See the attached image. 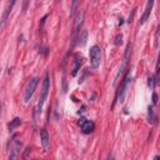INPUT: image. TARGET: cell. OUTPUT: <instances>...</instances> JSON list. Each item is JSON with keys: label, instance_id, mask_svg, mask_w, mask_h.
Returning a JSON list of instances; mask_svg holds the SVG:
<instances>
[{"label": "cell", "instance_id": "6da1fadb", "mask_svg": "<svg viewBox=\"0 0 160 160\" xmlns=\"http://www.w3.org/2000/svg\"><path fill=\"white\" fill-rule=\"evenodd\" d=\"M49 89H50V76H49V72H46L45 76H44V80H42V86H41V90H40L39 101H38V105L35 108V116L41 112L42 105H44V102L48 98V94H49Z\"/></svg>", "mask_w": 160, "mask_h": 160}, {"label": "cell", "instance_id": "7a4b0ae2", "mask_svg": "<svg viewBox=\"0 0 160 160\" xmlns=\"http://www.w3.org/2000/svg\"><path fill=\"white\" fill-rule=\"evenodd\" d=\"M89 56H90V64L94 69H96L100 65V59H101V52H100V48L98 45H94L90 48L89 51Z\"/></svg>", "mask_w": 160, "mask_h": 160}, {"label": "cell", "instance_id": "3957f363", "mask_svg": "<svg viewBox=\"0 0 160 160\" xmlns=\"http://www.w3.org/2000/svg\"><path fill=\"white\" fill-rule=\"evenodd\" d=\"M38 82H39V79L38 78H32L28 82V85L25 88V91H24V101L25 102H29L30 101V99H31V96H32V94H34V91L36 89Z\"/></svg>", "mask_w": 160, "mask_h": 160}, {"label": "cell", "instance_id": "277c9868", "mask_svg": "<svg viewBox=\"0 0 160 160\" xmlns=\"http://www.w3.org/2000/svg\"><path fill=\"white\" fill-rule=\"evenodd\" d=\"M130 81H131V76H130V74H128L124 78V80L121 81L120 86H119V90H118V94H116V100H119V101H122L124 100L125 91H126V88H128V85H129Z\"/></svg>", "mask_w": 160, "mask_h": 160}, {"label": "cell", "instance_id": "5b68a950", "mask_svg": "<svg viewBox=\"0 0 160 160\" xmlns=\"http://www.w3.org/2000/svg\"><path fill=\"white\" fill-rule=\"evenodd\" d=\"M79 126H80V129H81V131H82L84 134H90V132H92L94 129H95V124H94L91 120H88V119H85V118H81V119L79 120Z\"/></svg>", "mask_w": 160, "mask_h": 160}, {"label": "cell", "instance_id": "8992f818", "mask_svg": "<svg viewBox=\"0 0 160 160\" xmlns=\"http://www.w3.org/2000/svg\"><path fill=\"white\" fill-rule=\"evenodd\" d=\"M82 20H84V11L81 10V11L78 12V15L75 18V25H74V30H72V41L74 42H75L76 36H78V34L80 31V28L82 25Z\"/></svg>", "mask_w": 160, "mask_h": 160}, {"label": "cell", "instance_id": "52a82bcc", "mask_svg": "<svg viewBox=\"0 0 160 160\" xmlns=\"http://www.w3.org/2000/svg\"><path fill=\"white\" fill-rule=\"evenodd\" d=\"M15 2H16V0H9V1H8V4H6V6H5V9H4V12H2V16H1V26H4V24H5V21L8 20V18H9V15H10V12H11V10H12V8H14V5H15Z\"/></svg>", "mask_w": 160, "mask_h": 160}, {"label": "cell", "instance_id": "ba28073f", "mask_svg": "<svg viewBox=\"0 0 160 160\" xmlns=\"http://www.w3.org/2000/svg\"><path fill=\"white\" fill-rule=\"evenodd\" d=\"M152 5H154V0H148L146 8H145V10H144V14H142V16H141V20H140V22H141V24H144V22L148 20V18L150 16V12H151V9H152Z\"/></svg>", "mask_w": 160, "mask_h": 160}, {"label": "cell", "instance_id": "9c48e42d", "mask_svg": "<svg viewBox=\"0 0 160 160\" xmlns=\"http://www.w3.org/2000/svg\"><path fill=\"white\" fill-rule=\"evenodd\" d=\"M40 140H41V144H42V148L46 150L49 148V144H50V139H49V134L45 129H41L40 130Z\"/></svg>", "mask_w": 160, "mask_h": 160}, {"label": "cell", "instance_id": "30bf717a", "mask_svg": "<svg viewBox=\"0 0 160 160\" xmlns=\"http://www.w3.org/2000/svg\"><path fill=\"white\" fill-rule=\"evenodd\" d=\"M20 146H21V142L20 141H15V144H14V146L11 148V152H10V159H16L18 158V154H19V149H20Z\"/></svg>", "mask_w": 160, "mask_h": 160}, {"label": "cell", "instance_id": "8fae6325", "mask_svg": "<svg viewBox=\"0 0 160 160\" xmlns=\"http://www.w3.org/2000/svg\"><path fill=\"white\" fill-rule=\"evenodd\" d=\"M80 65H81V59L76 58V59L74 60V66H72V71H71V75H72V76H75V75L78 74V71H79V69H80Z\"/></svg>", "mask_w": 160, "mask_h": 160}, {"label": "cell", "instance_id": "7c38bea8", "mask_svg": "<svg viewBox=\"0 0 160 160\" xmlns=\"http://www.w3.org/2000/svg\"><path fill=\"white\" fill-rule=\"evenodd\" d=\"M21 124V119H19V118H15L10 124H9V130L11 131V130H14L16 126H19Z\"/></svg>", "mask_w": 160, "mask_h": 160}, {"label": "cell", "instance_id": "4fadbf2b", "mask_svg": "<svg viewBox=\"0 0 160 160\" xmlns=\"http://www.w3.org/2000/svg\"><path fill=\"white\" fill-rule=\"evenodd\" d=\"M156 118H155V114H154V110H152V108H149V121L151 122V124H155L156 121Z\"/></svg>", "mask_w": 160, "mask_h": 160}, {"label": "cell", "instance_id": "5bb4252c", "mask_svg": "<svg viewBox=\"0 0 160 160\" xmlns=\"http://www.w3.org/2000/svg\"><path fill=\"white\" fill-rule=\"evenodd\" d=\"M76 5H78V0H72V4H71V12H70V16L74 15L75 12V9H76Z\"/></svg>", "mask_w": 160, "mask_h": 160}, {"label": "cell", "instance_id": "9a60e30c", "mask_svg": "<svg viewBox=\"0 0 160 160\" xmlns=\"http://www.w3.org/2000/svg\"><path fill=\"white\" fill-rule=\"evenodd\" d=\"M154 82H155V78H154V75L149 76V81H148V85H149L151 89L154 88Z\"/></svg>", "mask_w": 160, "mask_h": 160}, {"label": "cell", "instance_id": "2e32d148", "mask_svg": "<svg viewBox=\"0 0 160 160\" xmlns=\"http://www.w3.org/2000/svg\"><path fill=\"white\" fill-rule=\"evenodd\" d=\"M86 35H88L86 31H84L82 32V36H81V42H80L81 45H85V42H86Z\"/></svg>", "mask_w": 160, "mask_h": 160}, {"label": "cell", "instance_id": "e0dca14e", "mask_svg": "<svg viewBox=\"0 0 160 160\" xmlns=\"http://www.w3.org/2000/svg\"><path fill=\"white\" fill-rule=\"evenodd\" d=\"M29 1H30V0H24V4H22V11H24V12H25V11H26V9H28Z\"/></svg>", "mask_w": 160, "mask_h": 160}, {"label": "cell", "instance_id": "ac0fdd59", "mask_svg": "<svg viewBox=\"0 0 160 160\" xmlns=\"http://www.w3.org/2000/svg\"><path fill=\"white\" fill-rule=\"evenodd\" d=\"M121 39H122V36H121V34H120V35H118V36H116V41H115V44H116V45H119V44H121V42H122V41H121Z\"/></svg>", "mask_w": 160, "mask_h": 160}, {"label": "cell", "instance_id": "d6986e66", "mask_svg": "<svg viewBox=\"0 0 160 160\" xmlns=\"http://www.w3.org/2000/svg\"><path fill=\"white\" fill-rule=\"evenodd\" d=\"M156 101H158V96L156 94H152V104H156Z\"/></svg>", "mask_w": 160, "mask_h": 160}, {"label": "cell", "instance_id": "ffe728a7", "mask_svg": "<svg viewBox=\"0 0 160 160\" xmlns=\"http://www.w3.org/2000/svg\"><path fill=\"white\" fill-rule=\"evenodd\" d=\"M158 68H160V54H159V58H158Z\"/></svg>", "mask_w": 160, "mask_h": 160}]
</instances>
